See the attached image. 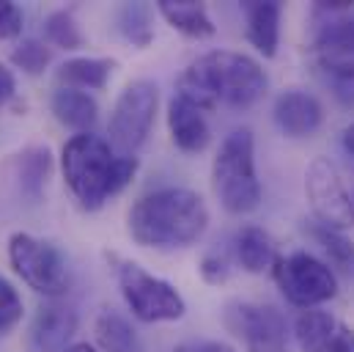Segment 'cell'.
<instances>
[{"label": "cell", "instance_id": "obj_6", "mask_svg": "<svg viewBox=\"0 0 354 352\" xmlns=\"http://www.w3.org/2000/svg\"><path fill=\"white\" fill-rule=\"evenodd\" d=\"M157 107H160V88L151 80L127 83L110 113V124H107L110 149L121 157H135L151 135V127L157 121Z\"/></svg>", "mask_w": 354, "mask_h": 352}, {"label": "cell", "instance_id": "obj_17", "mask_svg": "<svg viewBox=\"0 0 354 352\" xmlns=\"http://www.w3.org/2000/svg\"><path fill=\"white\" fill-rule=\"evenodd\" d=\"M50 110L61 127H69L77 135L91 132L99 118V102L88 91H77V88H55L50 99Z\"/></svg>", "mask_w": 354, "mask_h": 352}, {"label": "cell", "instance_id": "obj_22", "mask_svg": "<svg viewBox=\"0 0 354 352\" xmlns=\"http://www.w3.org/2000/svg\"><path fill=\"white\" fill-rule=\"evenodd\" d=\"M93 333H96V344L102 352H138V333L135 328L127 322V317H121L113 308L99 311L96 322H93Z\"/></svg>", "mask_w": 354, "mask_h": 352}, {"label": "cell", "instance_id": "obj_31", "mask_svg": "<svg viewBox=\"0 0 354 352\" xmlns=\"http://www.w3.org/2000/svg\"><path fill=\"white\" fill-rule=\"evenodd\" d=\"M14 94H17V80H14V72L6 67V64H0V110L14 99Z\"/></svg>", "mask_w": 354, "mask_h": 352}, {"label": "cell", "instance_id": "obj_33", "mask_svg": "<svg viewBox=\"0 0 354 352\" xmlns=\"http://www.w3.org/2000/svg\"><path fill=\"white\" fill-rule=\"evenodd\" d=\"M66 352H99L93 344H88V342H77V344H72Z\"/></svg>", "mask_w": 354, "mask_h": 352}, {"label": "cell", "instance_id": "obj_32", "mask_svg": "<svg viewBox=\"0 0 354 352\" xmlns=\"http://www.w3.org/2000/svg\"><path fill=\"white\" fill-rule=\"evenodd\" d=\"M341 141H344V149H346V152H349V155L354 157V121L349 124V127H346V130H344Z\"/></svg>", "mask_w": 354, "mask_h": 352}, {"label": "cell", "instance_id": "obj_4", "mask_svg": "<svg viewBox=\"0 0 354 352\" xmlns=\"http://www.w3.org/2000/svg\"><path fill=\"white\" fill-rule=\"evenodd\" d=\"M212 187L231 215H248L261 204V182L256 174V141L250 130H234L223 138L214 163Z\"/></svg>", "mask_w": 354, "mask_h": 352}, {"label": "cell", "instance_id": "obj_24", "mask_svg": "<svg viewBox=\"0 0 354 352\" xmlns=\"http://www.w3.org/2000/svg\"><path fill=\"white\" fill-rule=\"evenodd\" d=\"M44 39L47 44L61 47V50H80L86 44V36L72 11H53L44 19Z\"/></svg>", "mask_w": 354, "mask_h": 352}, {"label": "cell", "instance_id": "obj_29", "mask_svg": "<svg viewBox=\"0 0 354 352\" xmlns=\"http://www.w3.org/2000/svg\"><path fill=\"white\" fill-rule=\"evenodd\" d=\"M25 28V14L17 3L11 0H0V42H11L19 39Z\"/></svg>", "mask_w": 354, "mask_h": 352}, {"label": "cell", "instance_id": "obj_5", "mask_svg": "<svg viewBox=\"0 0 354 352\" xmlns=\"http://www.w3.org/2000/svg\"><path fill=\"white\" fill-rule=\"evenodd\" d=\"M115 278L121 297L135 319L154 325V322H176L187 314V303L176 286L146 267L129 259H115Z\"/></svg>", "mask_w": 354, "mask_h": 352}, {"label": "cell", "instance_id": "obj_15", "mask_svg": "<svg viewBox=\"0 0 354 352\" xmlns=\"http://www.w3.org/2000/svg\"><path fill=\"white\" fill-rule=\"evenodd\" d=\"M168 132H171L174 146L184 155H198L212 141L206 113L195 107L192 102L181 99L178 94L168 102Z\"/></svg>", "mask_w": 354, "mask_h": 352}, {"label": "cell", "instance_id": "obj_10", "mask_svg": "<svg viewBox=\"0 0 354 352\" xmlns=\"http://www.w3.org/2000/svg\"><path fill=\"white\" fill-rule=\"evenodd\" d=\"M225 325L245 342L248 352H286V319L274 306L228 303Z\"/></svg>", "mask_w": 354, "mask_h": 352}, {"label": "cell", "instance_id": "obj_30", "mask_svg": "<svg viewBox=\"0 0 354 352\" xmlns=\"http://www.w3.org/2000/svg\"><path fill=\"white\" fill-rule=\"evenodd\" d=\"M174 352H236L225 342H212V339H201V342H184Z\"/></svg>", "mask_w": 354, "mask_h": 352}, {"label": "cell", "instance_id": "obj_27", "mask_svg": "<svg viewBox=\"0 0 354 352\" xmlns=\"http://www.w3.org/2000/svg\"><path fill=\"white\" fill-rule=\"evenodd\" d=\"M22 314H25V303L19 292L14 289L11 281L0 275V336H8L22 322Z\"/></svg>", "mask_w": 354, "mask_h": 352}, {"label": "cell", "instance_id": "obj_23", "mask_svg": "<svg viewBox=\"0 0 354 352\" xmlns=\"http://www.w3.org/2000/svg\"><path fill=\"white\" fill-rule=\"evenodd\" d=\"M118 30L127 42L146 50L154 42V8L149 3H124L118 8Z\"/></svg>", "mask_w": 354, "mask_h": 352}, {"label": "cell", "instance_id": "obj_20", "mask_svg": "<svg viewBox=\"0 0 354 352\" xmlns=\"http://www.w3.org/2000/svg\"><path fill=\"white\" fill-rule=\"evenodd\" d=\"M234 251H236V259L242 264V270L253 272V275L269 270L277 259L274 240L261 226H242L234 237Z\"/></svg>", "mask_w": 354, "mask_h": 352}, {"label": "cell", "instance_id": "obj_25", "mask_svg": "<svg viewBox=\"0 0 354 352\" xmlns=\"http://www.w3.org/2000/svg\"><path fill=\"white\" fill-rule=\"evenodd\" d=\"M313 237L319 240V245L324 248V254L330 256V262L335 267H341L344 272H354V243L344 231H335V229H327V226H316Z\"/></svg>", "mask_w": 354, "mask_h": 352}, {"label": "cell", "instance_id": "obj_11", "mask_svg": "<svg viewBox=\"0 0 354 352\" xmlns=\"http://www.w3.org/2000/svg\"><path fill=\"white\" fill-rule=\"evenodd\" d=\"M310 55L322 72H327L338 83L354 80V19L333 17L316 30Z\"/></svg>", "mask_w": 354, "mask_h": 352}, {"label": "cell", "instance_id": "obj_1", "mask_svg": "<svg viewBox=\"0 0 354 352\" xmlns=\"http://www.w3.org/2000/svg\"><path fill=\"white\" fill-rule=\"evenodd\" d=\"M266 86V72L256 58L234 50H212L178 75L176 94L203 113L220 105L248 110L264 96Z\"/></svg>", "mask_w": 354, "mask_h": 352}, {"label": "cell", "instance_id": "obj_21", "mask_svg": "<svg viewBox=\"0 0 354 352\" xmlns=\"http://www.w3.org/2000/svg\"><path fill=\"white\" fill-rule=\"evenodd\" d=\"M53 171V155L47 146H30L17 157V179L19 190L30 201H41L47 179Z\"/></svg>", "mask_w": 354, "mask_h": 352}, {"label": "cell", "instance_id": "obj_26", "mask_svg": "<svg viewBox=\"0 0 354 352\" xmlns=\"http://www.w3.org/2000/svg\"><path fill=\"white\" fill-rule=\"evenodd\" d=\"M11 64L17 69H22L25 75H41L50 67V47L41 39H25L14 47L11 53Z\"/></svg>", "mask_w": 354, "mask_h": 352}, {"label": "cell", "instance_id": "obj_3", "mask_svg": "<svg viewBox=\"0 0 354 352\" xmlns=\"http://www.w3.org/2000/svg\"><path fill=\"white\" fill-rule=\"evenodd\" d=\"M61 171L83 209H99L138 174V157H121L99 135H72L61 152Z\"/></svg>", "mask_w": 354, "mask_h": 352}, {"label": "cell", "instance_id": "obj_28", "mask_svg": "<svg viewBox=\"0 0 354 352\" xmlns=\"http://www.w3.org/2000/svg\"><path fill=\"white\" fill-rule=\"evenodd\" d=\"M198 270H201V278H203L206 283L220 286V283H225V281L231 278V256H228L225 248H212V251L203 254Z\"/></svg>", "mask_w": 354, "mask_h": 352}, {"label": "cell", "instance_id": "obj_14", "mask_svg": "<svg viewBox=\"0 0 354 352\" xmlns=\"http://www.w3.org/2000/svg\"><path fill=\"white\" fill-rule=\"evenodd\" d=\"M272 118L286 138H310L324 121V107L310 91L288 88L277 94L272 105Z\"/></svg>", "mask_w": 354, "mask_h": 352}, {"label": "cell", "instance_id": "obj_7", "mask_svg": "<svg viewBox=\"0 0 354 352\" xmlns=\"http://www.w3.org/2000/svg\"><path fill=\"white\" fill-rule=\"evenodd\" d=\"M8 262L22 283H28L36 294H44L47 300H61L69 292L66 259L47 240H39L28 231H14L8 237Z\"/></svg>", "mask_w": 354, "mask_h": 352}, {"label": "cell", "instance_id": "obj_13", "mask_svg": "<svg viewBox=\"0 0 354 352\" xmlns=\"http://www.w3.org/2000/svg\"><path fill=\"white\" fill-rule=\"evenodd\" d=\"M294 333L305 352H354V328L330 311H302L294 322Z\"/></svg>", "mask_w": 354, "mask_h": 352}, {"label": "cell", "instance_id": "obj_12", "mask_svg": "<svg viewBox=\"0 0 354 352\" xmlns=\"http://www.w3.org/2000/svg\"><path fill=\"white\" fill-rule=\"evenodd\" d=\"M77 333V311L69 303L47 300L39 306L30 331H28V352H66L72 336Z\"/></svg>", "mask_w": 354, "mask_h": 352}, {"label": "cell", "instance_id": "obj_9", "mask_svg": "<svg viewBox=\"0 0 354 352\" xmlns=\"http://www.w3.org/2000/svg\"><path fill=\"white\" fill-rule=\"evenodd\" d=\"M305 195L319 226L349 231L354 229V198L327 157H316L305 168Z\"/></svg>", "mask_w": 354, "mask_h": 352}, {"label": "cell", "instance_id": "obj_2", "mask_svg": "<svg viewBox=\"0 0 354 352\" xmlns=\"http://www.w3.org/2000/svg\"><path fill=\"white\" fill-rule=\"evenodd\" d=\"M127 229L140 248H189L209 229V206L195 190L162 187L146 193L132 204L127 215Z\"/></svg>", "mask_w": 354, "mask_h": 352}, {"label": "cell", "instance_id": "obj_19", "mask_svg": "<svg viewBox=\"0 0 354 352\" xmlns=\"http://www.w3.org/2000/svg\"><path fill=\"white\" fill-rule=\"evenodd\" d=\"M113 58H69L58 67L55 80L58 88H77V91H102L115 72Z\"/></svg>", "mask_w": 354, "mask_h": 352}, {"label": "cell", "instance_id": "obj_8", "mask_svg": "<svg viewBox=\"0 0 354 352\" xmlns=\"http://www.w3.org/2000/svg\"><path fill=\"white\" fill-rule=\"evenodd\" d=\"M274 283L280 294L297 308H316L338 294V278L333 267L316 259L308 251H294L288 256H277L272 264Z\"/></svg>", "mask_w": 354, "mask_h": 352}, {"label": "cell", "instance_id": "obj_16", "mask_svg": "<svg viewBox=\"0 0 354 352\" xmlns=\"http://www.w3.org/2000/svg\"><path fill=\"white\" fill-rule=\"evenodd\" d=\"M242 8H245V22H248V42L264 58H274L280 47L283 6L277 0H248L242 3Z\"/></svg>", "mask_w": 354, "mask_h": 352}, {"label": "cell", "instance_id": "obj_18", "mask_svg": "<svg viewBox=\"0 0 354 352\" xmlns=\"http://www.w3.org/2000/svg\"><path fill=\"white\" fill-rule=\"evenodd\" d=\"M160 17L178 33L189 39H212L217 33V25L209 17V8L195 0H160L157 3Z\"/></svg>", "mask_w": 354, "mask_h": 352}]
</instances>
